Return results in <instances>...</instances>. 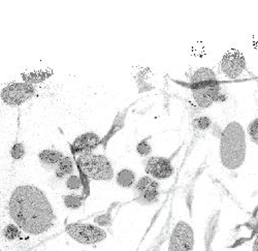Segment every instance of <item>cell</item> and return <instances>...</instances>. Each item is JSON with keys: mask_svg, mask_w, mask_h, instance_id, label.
Wrapping results in <instances>:
<instances>
[{"mask_svg": "<svg viewBox=\"0 0 258 251\" xmlns=\"http://www.w3.org/2000/svg\"><path fill=\"white\" fill-rule=\"evenodd\" d=\"M100 144L99 137L94 133H86L78 137L73 143V150L76 153L91 152Z\"/></svg>", "mask_w": 258, "mask_h": 251, "instance_id": "obj_11", "label": "cell"}, {"mask_svg": "<svg viewBox=\"0 0 258 251\" xmlns=\"http://www.w3.org/2000/svg\"><path fill=\"white\" fill-rule=\"evenodd\" d=\"M35 94V88L27 83H12L0 93L3 101L9 106H21Z\"/></svg>", "mask_w": 258, "mask_h": 251, "instance_id": "obj_6", "label": "cell"}, {"mask_svg": "<svg viewBox=\"0 0 258 251\" xmlns=\"http://www.w3.org/2000/svg\"><path fill=\"white\" fill-rule=\"evenodd\" d=\"M25 153H26V150H25L24 145L21 144V143L14 144V146L11 149V155L15 160L22 159L24 157Z\"/></svg>", "mask_w": 258, "mask_h": 251, "instance_id": "obj_17", "label": "cell"}, {"mask_svg": "<svg viewBox=\"0 0 258 251\" xmlns=\"http://www.w3.org/2000/svg\"><path fill=\"white\" fill-rule=\"evenodd\" d=\"M248 133H249L251 139H252L255 143H257V140H258V120H257V118L254 119V120L250 123L249 128H248Z\"/></svg>", "mask_w": 258, "mask_h": 251, "instance_id": "obj_20", "label": "cell"}, {"mask_svg": "<svg viewBox=\"0 0 258 251\" xmlns=\"http://www.w3.org/2000/svg\"><path fill=\"white\" fill-rule=\"evenodd\" d=\"M220 85L217 81L206 82L192 85V95L202 108H209L220 96Z\"/></svg>", "mask_w": 258, "mask_h": 251, "instance_id": "obj_7", "label": "cell"}, {"mask_svg": "<svg viewBox=\"0 0 258 251\" xmlns=\"http://www.w3.org/2000/svg\"><path fill=\"white\" fill-rule=\"evenodd\" d=\"M9 213L23 232L38 236L55 225L56 215L47 196L33 185L16 187L9 201Z\"/></svg>", "mask_w": 258, "mask_h": 251, "instance_id": "obj_1", "label": "cell"}, {"mask_svg": "<svg viewBox=\"0 0 258 251\" xmlns=\"http://www.w3.org/2000/svg\"><path fill=\"white\" fill-rule=\"evenodd\" d=\"M69 236L83 245H94L106 239V233L99 226L89 223H73L66 228Z\"/></svg>", "mask_w": 258, "mask_h": 251, "instance_id": "obj_4", "label": "cell"}, {"mask_svg": "<svg viewBox=\"0 0 258 251\" xmlns=\"http://www.w3.org/2000/svg\"><path fill=\"white\" fill-rule=\"evenodd\" d=\"M246 67L244 55L238 50H231L225 53L221 62L220 69L229 79H235L242 75Z\"/></svg>", "mask_w": 258, "mask_h": 251, "instance_id": "obj_8", "label": "cell"}, {"mask_svg": "<svg viewBox=\"0 0 258 251\" xmlns=\"http://www.w3.org/2000/svg\"><path fill=\"white\" fill-rule=\"evenodd\" d=\"M64 205L67 208L75 210V209H79L83 205V198L76 195H68L63 197Z\"/></svg>", "mask_w": 258, "mask_h": 251, "instance_id": "obj_16", "label": "cell"}, {"mask_svg": "<svg viewBox=\"0 0 258 251\" xmlns=\"http://www.w3.org/2000/svg\"><path fill=\"white\" fill-rule=\"evenodd\" d=\"M77 163L81 172L93 180L111 181L114 178L113 166L104 155L93 154L91 152L82 153Z\"/></svg>", "mask_w": 258, "mask_h": 251, "instance_id": "obj_3", "label": "cell"}, {"mask_svg": "<svg viewBox=\"0 0 258 251\" xmlns=\"http://www.w3.org/2000/svg\"><path fill=\"white\" fill-rule=\"evenodd\" d=\"M63 157V154L56 150H42L38 153V158L40 162L48 165L58 164Z\"/></svg>", "mask_w": 258, "mask_h": 251, "instance_id": "obj_13", "label": "cell"}, {"mask_svg": "<svg viewBox=\"0 0 258 251\" xmlns=\"http://www.w3.org/2000/svg\"><path fill=\"white\" fill-rule=\"evenodd\" d=\"M212 81H217L216 74H215L210 69H200L196 71V73L191 77V84L192 85H197V84L206 83V82H212Z\"/></svg>", "mask_w": 258, "mask_h": 251, "instance_id": "obj_12", "label": "cell"}, {"mask_svg": "<svg viewBox=\"0 0 258 251\" xmlns=\"http://www.w3.org/2000/svg\"><path fill=\"white\" fill-rule=\"evenodd\" d=\"M211 125H212L211 119L206 116L197 118V119H195V121H193V127H195V129H197L199 131H207L210 129Z\"/></svg>", "mask_w": 258, "mask_h": 251, "instance_id": "obj_18", "label": "cell"}, {"mask_svg": "<svg viewBox=\"0 0 258 251\" xmlns=\"http://www.w3.org/2000/svg\"><path fill=\"white\" fill-rule=\"evenodd\" d=\"M137 192L139 193V200L143 204H153L159 198L158 183L149 177H143L137 183Z\"/></svg>", "mask_w": 258, "mask_h": 251, "instance_id": "obj_10", "label": "cell"}, {"mask_svg": "<svg viewBox=\"0 0 258 251\" xmlns=\"http://www.w3.org/2000/svg\"><path fill=\"white\" fill-rule=\"evenodd\" d=\"M149 140H150V138H147V139L141 141V142L138 144V146H137V151H138V153H139L140 155L146 156V155L151 153L152 148H151V145H150V143H149Z\"/></svg>", "mask_w": 258, "mask_h": 251, "instance_id": "obj_19", "label": "cell"}, {"mask_svg": "<svg viewBox=\"0 0 258 251\" xmlns=\"http://www.w3.org/2000/svg\"><path fill=\"white\" fill-rule=\"evenodd\" d=\"M146 172L158 180L168 179L174 174V166L168 158L151 157L146 164Z\"/></svg>", "mask_w": 258, "mask_h": 251, "instance_id": "obj_9", "label": "cell"}, {"mask_svg": "<svg viewBox=\"0 0 258 251\" xmlns=\"http://www.w3.org/2000/svg\"><path fill=\"white\" fill-rule=\"evenodd\" d=\"M246 157V137L239 122H230L222 133L220 140V158L228 170H236Z\"/></svg>", "mask_w": 258, "mask_h": 251, "instance_id": "obj_2", "label": "cell"}, {"mask_svg": "<svg viewBox=\"0 0 258 251\" xmlns=\"http://www.w3.org/2000/svg\"><path fill=\"white\" fill-rule=\"evenodd\" d=\"M193 249L195 233L191 225L182 220L177 222L169 236L167 251H193Z\"/></svg>", "mask_w": 258, "mask_h": 251, "instance_id": "obj_5", "label": "cell"}, {"mask_svg": "<svg viewBox=\"0 0 258 251\" xmlns=\"http://www.w3.org/2000/svg\"><path fill=\"white\" fill-rule=\"evenodd\" d=\"M74 171V161L71 157L64 156L62 160L58 163V169L56 171V176L58 178H63L70 174H72Z\"/></svg>", "mask_w": 258, "mask_h": 251, "instance_id": "obj_15", "label": "cell"}, {"mask_svg": "<svg viewBox=\"0 0 258 251\" xmlns=\"http://www.w3.org/2000/svg\"><path fill=\"white\" fill-rule=\"evenodd\" d=\"M117 183L119 186L124 187V188H128L132 187L136 181V175L133 171L128 170V169H124L121 170L116 177Z\"/></svg>", "mask_w": 258, "mask_h": 251, "instance_id": "obj_14", "label": "cell"}, {"mask_svg": "<svg viewBox=\"0 0 258 251\" xmlns=\"http://www.w3.org/2000/svg\"><path fill=\"white\" fill-rule=\"evenodd\" d=\"M67 186L71 191H77L81 187V180L78 176H71L67 180Z\"/></svg>", "mask_w": 258, "mask_h": 251, "instance_id": "obj_21", "label": "cell"}]
</instances>
